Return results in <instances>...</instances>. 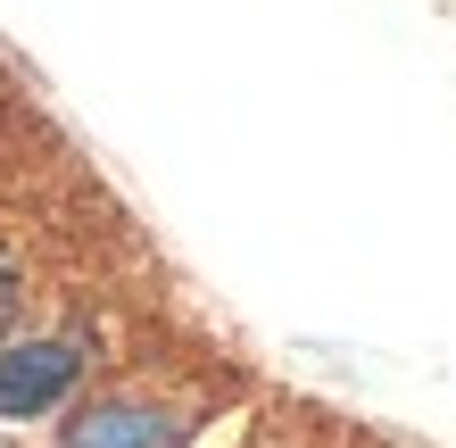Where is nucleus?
<instances>
[{"label":"nucleus","instance_id":"1","mask_svg":"<svg viewBox=\"0 0 456 448\" xmlns=\"http://www.w3.org/2000/svg\"><path fill=\"white\" fill-rule=\"evenodd\" d=\"M75 382H84L75 340H9L0 349V424H34V415L67 407Z\"/></svg>","mask_w":456,"mask_h":448},{"label":"nucleus","instance_id":"3","mask_svg":"<svg viewBox=\"0 0 456 448\" xmlns=\"http://www.w3.org/2000/svg\"><path fill=\"white\" fill-rule=\"evenodd\" d=\"M17 299H25V274H17V257L0 249V332H9V315H17Z\"/></svg>","mask_w":456,"mask_h":448},{"label":"nucleus","instance_id":"2","mask_svg":"<svg viewBox=\"0 0 456 448\" xmlns=\"http://www.w3.org/2000/svg\"><path fill=\"white\" fill-rule=\"evenodd\" d=\"M183 440H191V415L150 407V399H92L59 432V448H183Z\"/></svg>","mask_w":456,"mask_h":448}]
</instances>
